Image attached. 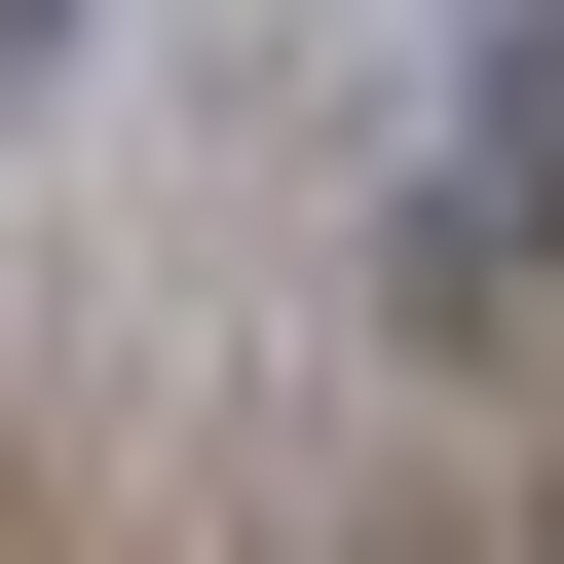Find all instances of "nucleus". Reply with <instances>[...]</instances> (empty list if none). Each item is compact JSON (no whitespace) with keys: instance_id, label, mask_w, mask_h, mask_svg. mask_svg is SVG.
Wrapping results in <instances>:
<instances>
[{"instance_id":"obj_1","label":"nucleus","mask_w":564,"mask_h":564,"mask_svg":"<svg viewBox=\"0 0 564 564\" xmlns=\"http://www.w3.org/2000/svg\"><path fill=\"white\" fill-rule=\"evenodd\" d=\"M39 76H76V0H0V113H39Z\"/></svg>"}]
</instances>
